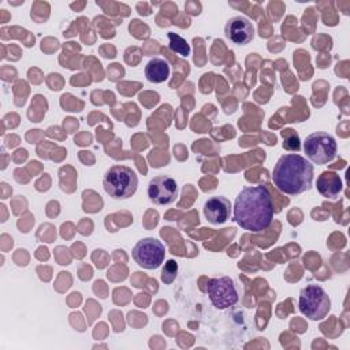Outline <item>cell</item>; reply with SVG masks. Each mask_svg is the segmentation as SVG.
I'll return each instance as SVG.
<instances>
[{
	"instance_id": "cell-1",
	"label": "cell",
	"mask_w": 350,
	"mask_h": 350,
	"mask_svg": "<svg viewBox=\"0 0 350 350\" xmlns=\"http://www.w3.org/2000/svg\"><path fill=\"white\" fill-rule=\"evenodd\" d=\"M234 221L243 230L258 232L269 227L273 219V202L264 185L243 187L235 197Z\"/></svg>"
},
{
	"instance_id": "cell-2",
	"label": "cell",
	"mask_w": 350,
	"mask_h": 350,
	"mask_svg": "<svg viewBox=\"0 0 350 350\" xmlns=\"http://www.w3.org/2000/svg\"><path fill=\"white\" fill-rule=\"evenodd\" d=\"M313 171V164L304 156L287 153L280 156L276 161L272 182L276 189L284 194H302L312 187Z\"/></svg>"
},
{
	"instance_id": "cell-3",
	"label": "cell",
	"mask_w": 350,
	"mask_h": 350,
	"mask_svg": "<svg viewBox=\"0 0 350 350\" xmlns=\"http://www.w3.org/2000/svg\"><path fill=\"white\" fill-rule=\"evenodd\" d=\"M103 187L109 197L115 200H124L137 191L138 176L130 167L116 164L104 174Z\"/></svg>"
},
{
	"instance_id": "cell-4",
	"label": "cell",
	"mask_w": 350,
	"mask_h": 350,
	"mask_svg": "<svg viewBox=\"0 0 350 350\" xmlns=\"http://www.w3.org/2000/svg\"><path fill=\"white\" fill-rule=\"evenodd\" d=\"M299 310L309 320H323L331 310V299L327 291L317 284H308L299 293Z\"/></svg>"
},
{
	"instance_id": "cell-5",
	"label": "cell",
	"mask_w": 350,
	"mask_h": 350,
	"mask_svg": "<svg viewBox=\"0 0 350 350\" xmlns=\"http://www.w3.org/2000/svg\"><path fill=\"white\" fill-rule=\"evenodd\" d=\"M304 152L314 164H327L336 157L338 145L332 135L324 131H314L304 141Z\"/></svg>"
},
{
	"instance_id": "cell-6",
	"label": "cell",
	"mask_w": 350,
	"mask_h": 350,
	"mask_svg": "<svg viewBox=\"0 0 350 350\" xmlns=\"http://www.w3.org/2000/svg\"><path fill=\"white\" fill-rule=\"evenodd\" d=\"M131 256L139 267L145 269H156L164 261L165 247L156 238H142L134 245Z\"/></svg>"
},
{
	"instance_id": "cell-7",
	"label": "cell",
	"mask_w": 350,
	"mask_h": 350,
	"mask_svg": "<svg viewBox=\"0 0 350 350\" xmlns=\"http://www.w3.org/2000/svg\"><path fill=\"white\" fill-rule=\"evenodd\" d=\"M205 290L212 305L217 309H227L238 302V288L230 276L209 279Z\"/></svg>"
},
{
	"instance_id": "cell-8",
	"label": "cell",
	"mask_w": 350,
	"mask_h": 350,
	"mask_svg": "<svg viewBox=\"0 0 350 350\" xmlns=\"http://www.w3.org/2000/svg\"><path fill=\"white\" fill-rule=\"evenodd\" d=\"M148 197L156 205L172 204L178 197L176 180L168 175L154 176L148 185Z\"/></svg>"
},
{
	"instance_id": "cell-9",
	"label": "cell",
	"mask_w": 350,
	"mask_h": 350,
	"mask_svg": "<svg viewBox=\"0 0 350 350\" xmlns=\"http://www.w3.org/2000/svg\"><path fill=\"white\" fill-rule=\"evenodd\" d=\"M224 36L237 45H246L254 38V26L246 16L235 15L226 22Z\"/></svg>"
},
{
	"instance_id": "cell-10",
	"label": "cell",
	"mask_w": 350,
	"mask_h": 350,
	"mask_svg": "<svg viewBox=\"0 0 350 350\" xmlns=\"http://www.w3.org/2000/svg\"><path fill=\"white\" fill-rule=\"evenodd\" d=\"M204 216L212 224H223L230 219L231 204L224 196L209 197L204 204Z\"/></svg>"
},
{
	"instance_id": "cell-11",
	"label": "cell",
	"mask_w": 350,
	"mask_h": 350,
	"mask_svg": "<svg viewBox=\"0 0 350 350\" xmlns=\"http://www.w3.org/2000/svg\"><path fill=\"white\" fill-rule=\"evenodd\" d=\"M317 191L327 198H336L342 190V179L334 171H324L316 180Z\"/></svg>"
},
{
	"instance_id": "cell-12",
	"label": "cell",
	"mask_w": 350,
	"mask_h": 350,
	"mask_svg": "<svg viewBox=\"0 0 350 350\" xmlns=\"http://www.w3.org/2000/svg\"><path fill=\"white\" fill-rule=\"evenodd\" d=\"M145 77L152 83H161L170 77V64L165 59L153 57L145 66Z\"/></svg>"
},
{
	"instance_id": "cell-13",
	"label": "cell",
	"mask_w": 350,
	"mask_h": 350,
	"mask_svg": "<svg viewBox=\"0 0 350 350\" xmlns=\"http://www.w3.org/2000/svg\"><path fill=\"white\" fill-rule=\"evenodd\" d=\"M167 36H168V40H170L168 46L172 52H175L180 56H185V57L190 55V45L187 44V41L182 36H179L176 33H172V31H170Z\"/></svg>"
},
{
	"instance_id": "cell-14",
	"label": "cell",
	"mask_w": 350,
	"mask_h": 350,
	"mask_svg": "<svg viewBox=\"0 0 350 350\" xmlns=\"http://www.w3.org/2000/svg\"><path fill=\"white\" fill-rule=\"evenodd\" d=\"M283 137V148L286 150L291 152H298L301 149V139L299 135L293 130V129H286L282 131Z\"/></svg>"
},
{
	"instance_id": "cell-15",
	"label": "cell",
	"mask_w": 350,
	"mask_h": 350,
	"mask_svg": "<svg viewBox=\"0 0 350 350\" xmlns=\"http://www.w3.org/2000/svg\"><path fill=\"white\" fill-rule=\"evenodd\" d=\"M176 272H178V264L174 260H168L161 271V280L165 284H171L175 278H176Z\"/></svg>"
}]
</instances>
